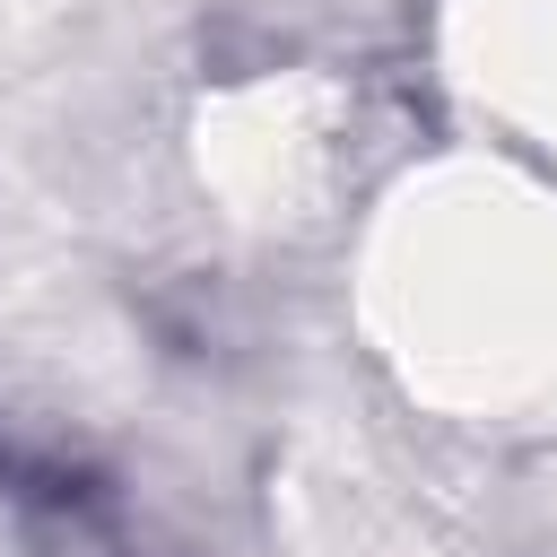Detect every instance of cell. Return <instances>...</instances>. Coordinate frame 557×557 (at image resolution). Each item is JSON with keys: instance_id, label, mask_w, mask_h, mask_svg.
<instances>
[{"instance_id": "cell-1", "label": "cell", "mask_w": 557, "mask_h": 557, "mask_svg": "<svg viewBox=\"0 0 557 557\" xmlns=\"http://www.w3.org/2000/svg\"><path fill=\"white\" fill-rule=\"evenodd\" d=\"M461 209L470 218H453V226L426 235V270L435 278L409 287L418 313L435 322V348L426 357H444V366H522L513 331L548 305L557 261L531 252L505 209H487V200H461Z\"/></svg>"}]
</instances>
